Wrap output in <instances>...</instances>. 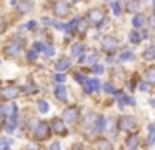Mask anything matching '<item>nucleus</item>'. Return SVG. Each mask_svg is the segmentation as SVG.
<instances>
[{"instance_id":"nucleus-1","label":"nucleus","mask_w":155,"mask_h":150,"mask_svg":"<svg viewBox=\"0 0 155 150\" xmlns=\"http://www.w3.org/2000/svg\"><path fill=\"white\" fill-rule=\"evenodd\" d=\"M20 52H22V43H18L17 40H12V42H8L7 45L4 47V55L8 57V58L17 57Z\"/></svg>"},{"instance_id":"nucleus-2","label":"nucleus","mask_w":155,"mask_h":150,"mask_svg":"<svg viewBox=\"0 0 155 150\" xmlns=\"http://www.w3.org/2000/svg\"><path fill=\"white\" fill-rule=\"evenodd\" d=\"M117 45H118V42H117V38H115V37L107 35V37H104V38H102V48L107 50V52H114V50L117 48Z\"/></svg>"},{"instance_id":"nucleus-3","label":"nucleus","mask_w":155,"mask_h":150,"mask_svg":"<svg viewBox=\"0 0 155 150\" xmlns=\"http://www.w3.org/2000/svg\"><path fill=\"white\" fill-rule=\"evenodd\" d=\"M48 135H50V132H48V125L44 122H40L37 125V128H35V137H37L38 140H45L48 138Z\"/></svg>"},{"instance_id":"nucleus-4","label":"nucleus","mask_w":155,"mask_h":150,"mask_svg":"<svg viewBox=\"0 0 155 150\" xmlns=\"http://www.w3.org/2000/svg\"><path fill=\"white\" fill-rule=\"evenodd\" d=\"M54 8H55V13H57L58 17H65L68 13V10H70V5H68L65 0H58Z\"/></svg>"},{"instance_id":"nucleus-5","label":"nucleus","mask_w":155,"mask_h":150,"mask_svg":"<svg viewBox=\"0 0 155 150\" xmlns=\"http://www.w3.org/2000/svg\"><path fill=\"white\" fill-rule=\"evenodd\" d=\"M102 18H104V12H102L100 8H94L88 12V20L94 23H97V27L102 25Z\"/></svg>"},{"instance_id":"nucleus-6","label":"nucleus","mask_w":155,"mask_h":150,"mask_svg":"<svg viewBox=\"0 0 155 150\" xmlns=\"http://www.w3.org/2000/svg\"><path fill=\"white\" fill-rule=\"evenodd\" d=\"M135 118L132 115H127V117H122V120H120V128L122 130H134V127H135Z\"/></svg>"},{"instance_id":"nucleus-7","label":"nucleus","mask_w":155,"mask_h":150,"mask_svg":"<svg viewBox=\"0 0 155 150\" xmlns=\"http://www.w3.org/2000/svg\"><path fill=\"white\" fill-rule=\"evenodd\" d=\"M77 108L75 107H68V108H65V112H64V120L65 122H68V123H74L75 120H77Z\"/></svg>"},{"instance_id":"nucleus-8","label":"nucleus","mask_w":155,"mask_h":150,"mask_svg":"<svg viewBox=\"0 0 155 150\" xmlns=\"http://www.w3.org/2000/svg\"><path fill=\"white\" fill-rule=\"evenodd\" d=\"M18 92H20V90H18L17 87H7V88L2 90V97H4L5 100H12L18 95Z\"/></svg>"},{"instance_id":"nucleus-9","label":"nucleus","mask_w":155,"mask_h":150,"mask_svg":"<svg viewBox=\"0 0 155 150\" xmlns=\"http://www.w3.org/2000/svg\"><path fill=\"white\" fill-rule=\"evenodd\" d=\"M55 97H57L60 102H67V88L64 85H58L55 88Z\"/></svg>"},{"instance_id":"nucleus-10","label":"nucleus","mask_w":155,"mask_h":150,"mask_svg":"<svg viewBox=\"0 0 155 150\" xmlns=\"http://www.w3.org/2000/svg\"><path fill=\"white\" fill-rule=\"evenodd\" d=\"M17 8L20 10L22 13H27L28 10L32 8V2H30V0H18V3H17Z\"/></svg>"},{"instance_id":"nucleus-11","label":"nucleus","mask_w":155,"mask_h":150,"mask_svg":"<svg viewBox=\"0 0 155 150\" xmlns=\"http://www.w3.org/2000/svg\"><path fill=\"white\" fill-rule=\"evenodd\" d=\"M145 20H147V18H145V15H142V13H140V15H135V17H134L132 23H134L135 28H140V27H143Z\"/></svg>"},{"instance_id":"nucleus-12","label":"nucleus","mask_w":155,"mask_h":150,"mask_svg":"<svg viewBox=\"0 0 155 150\" xmlns=\"http://www.w3.org/2000/svg\"><path fill=\"white\" fill-rule=\"evenodd\" d=\"M52 125H54V130H55V132L65 133V128H64V122H62L60 118H54V120H52Z\"/></svg>"},{"instance_id":"nucleus-13","label":"nucleus","mask_w":155,"mask_h":150,"mask_svg":"<svg viewBox=\"0 0 155 150\" xmlns=\"http://www.w3.org/2000/svg\"><path fill=\"white\" fill-rule=\"evenodd\" d=\"M125 7H127L128 12H137V10L140 8V2H138V0H128Z\"/></svg>"},{"instance_id":"nucleus-14","label":"nucleus","mask_w":155,"mask_h":150,"mask_svg":"<svg viewBox=\"0 0 155 150\" xmlns=\"http://www.w3.org/2000/svg\"><path fill=\"white\" fill-rule=\"evenodd\" d=\"M84 50H85V45H84V43H75V45H72V50H70V52H72V55H74V57H78L82 52H84Z\"/></svg>"},{"instance_id":"nucleus-15","label":"nucleus","mask_w":155,"mask_h":150,"mask_svg":"<svg viewBox=\"0 0 155 150\" xmlns=\"http://www.w3.org/2000/svg\"><path fill=\"white\" fill-rule=\"evenodd\" d=\"M68 67H70V60L68 58H60L55 63V68L57 70H65V68H68Z\"/></svg>"},{"instance_id":"nucleus-16","label":"nucleus","mask_w":155,"mask_h":150,"mask_svg":"<svg viewBox=\"0 0 155 150\" xmlns=\"http://www.w3.org/2000/svg\"><path fill=\"white\" fill-rule=\"evenodd\" d=\"M97 148L98 150H114V147H112V143L108 142V140H98Z\"/></svg>"},{"instance_id":"nucleus-17","label":"nucleus","mask_w":155,"mask_h":150,"mask_svg":"<svg viewBox=\"0 0 155 150\" xmlns=\"http://www.w3.org/2000/svg\"><path fill=\"white\" fill-rule=\"evenodd\" d=\"M148 138H147V143L148 145H153L155 143V125H148Z\"/></svg>"},{"instance_id":"nucleus-18","label":"nucleus","mask_w":155,"mask_h":150,"mask_svg":"<svg viewBox=\"0 0 155 150\" xmlns=\"http://www.w3.org/2000/svg\"><path fill=\"white\" fill-rule=\"evenodd\" d=\"M128 37H130V42L132 43H140V33L137 32V30H132L130 33H128Z\"/></svg>"},{"instance_id":"nucleus-19","label":"nucleus","mask_w":155,"mask_h":150,"mask_svg":"<svg viewBox=\"0 0 155 150\" xmlns=\"http://www.w3.org/2000/svg\"><path fill=\"white\" fill-rule=\"evenodd\" d=\"M95 128H97L98 132L105 128V118H104L102 115H98V117H97V120H95Z\"/></svg>"},{"instance_id":"nucleus-20","label":"nucleus","mask_w":155,"mask_h":150,"mask_svg":"<svg viewBox=\"0 0 155 150\" xmlns=\"http://www.w3.org/2000/svg\"><path fill=\"white\" fill-rule=\"evenodd\" d=\"M145 77H147V82L155 83V67L153 68H148L147 72H145Z\"/></svg>"},{"instance_id":"nucleus-21","label":"nucleus","mask_w":155,"mask_h":150,"mask_svg":"<svg viewBox=\"0 0 155 150\" xmlns=\"http://www.w3.org/2000/svg\"><path fill=\"white\" fill-rule=\"evenodd\" d=\"M38 108H40L42 113H47L48 110H50V105H48L47 100H40V102H38Z\"/></svg>"},{"instance_id":"nucleus-22","label":"nucleus","mask_w":155,"mask_h":150,"mask_svg":"<svg viewBox=\"0 0 155 150\" xmlns=\"http://www.w3.org/2000/svg\"><path fill=\"white\" fill-rule=\"evenodd\" d=\"M134 58V53L130 52V50H127V52H122V55H120V60L122 62H125V60H132Z\"/></svg>"},{"instance_id":"nucleus-23","label":"nucleus","mask_w":155,"mask_h":150,"mask_svg":"<svg viewBox=\"0 0 155 150\" xmlns=\"http://www.w3.org/2000/svg\"><path fill=\"white\" fill-rule=\"evenodd\" d=\"M143 57L145 58H155V47H150V48H147V52L143 53Z\"/></svg>"},{"instance_id":"nucleus-24","label":"nucleus","mask_w":155,"mask_h":150,"mask_svg":"<svg viewBox=\"0 0 155 150\" xmlns=\"http://www.w3.org/2000/svg\"><path fill=\"white\" fill-rule=\"evenodd\" d=\"M77 28H78V32H80V33H85V32H87V23H85L84 20H78Z\"/></svg>"},{"instance_id":"nucleus-25","label":"nucleus","mask_w":155,"mask_h":150,"mask_svg":"<svg viewBox=\"0 0 155 150\" xmlns=\"http://www.w3.org/2000/svg\"><path fill=\"white\" fill-rule=\"evenodd\" d=\"M44 53H45V55H47V57H52V55H54V47H50V45H45L44 47Z\"/></svg>"},{"instance_id":"nucleus-26","label":"nucleus","mask_w":155,"mask_h":150,"mask_svg":"<svg viewBox=\"0 0 155 150\" xmlns=\"http://www.w3.org/2000/svg\"><path fill=\"white\" fill-rule=\"evenodd\" d=\"M74 78L77 80V82H80L82 85H84V83L88 80V78H85V75H82V73H75V75H74Z\"/></svg>"},{"instance_id":"nucleus-27","label":"nucleus","mask_w":155,"mask_h":150,"mask_svg":"<svg viewBox=\"0 0 155 150\" xmlns=\"http://www.w3.org/2000/svg\"><path fill=\"white\" fill-rule=\"evenodd\" d=\"M10 140H7V138H0V150H5L8 145H10Z\"/></svg>"},{"instance_id":"nucleus-28","label":"nucleus","mask_w":155,"mask_h":150,"mask_svg":"<svg viewBox=\"0 0 155 150\" xmlns=\"http://www.w3.org/2000/svg\"><path fill=\"white\" fill-rule=\"evenodd\" d=\"M112 8H114V13H115V15H120V12H122V10H120V3H118V2H114V3H112Z\"/></svg>"},{"instance_id":"nucleus-29","label":"nucleus","mask_w":155,"mask_h":150,"mask_svg":"<svg viewBox=\"0 0 155 150\" xmlns=\"http://www.w3.org/2000/svg\"><path fill=\"white\" fill-rule=\"evenodd\" d=\"M92 82V87H94V92H98V88H100V82H98L97 78H90Z\"/></svg>"},{"instance_id":"nucleus-30","label":"nucleus","mask_w":155,"mask_h":150,"mask_svg":"<svg viewBox=\"0 0 155 150\" xmlns=\"http://www.w3.org/2000/svg\"><path fill=\"white\" fill-rule=\"evenodd\" d=\"M104 88H105V92H107V93H115V87L112 85V83H105Z\"/></svg>"},{"instance_id":"nucleus-31","label":"nucleus","mask_w":155,"mask_h":150,"mask_svg":"<svg viewBox=\"0 0 155 150\" xmlns=\"http://www.w3.org/2000/svg\"><path fill=\"white\" fill-rule=\"evenodd\" d=\"M92 68H94L95 73H104V67L98 65V63H94V67H92Z\"/></svg>"},{"instance_id":"nucleus-32","label":"nucleus","mask_w":155,"mask_h":150,"mask_svg":"<svg viewBox=\"0 0 155 150\" xmlns=\"http://www.w3.org/2000/svg\"><path fill=\"white\" fill-rule=\"evenodd\" d=\"M128 148H135V147H137V138H135V137H132L130 140H128Z\"/></svg>"},{"instance_id":"nucleus-33","label":"nucleus","mask_w":155,"mask_h":150,"mask_svg":"<svg viewBox=\"0 0 155 150\" xmlns=\"http://www.w3.org/2000/svg\"><path fill=\"white\" fill-rule=\"evenodd\" d=\"M27 58L28 60H35V58H37V50H30V52H28V55H27Z\"/></svg>"},{"instance_id":"nucleus-34","label":"nucleus","mask_w":155,"mask_h":150,"mask_svg":"<svg viewBox=\"0 0 155 150\" xmlns=\"http://www.w3.org/2000/svg\"><path fill=\"white\" fill-rule=\"evenodd\" d=\"M44 47H45V45H44V43H40V42H35V43H34V48L37 50V52H40V50L44 52Z\"/></svg>"},{"instance_id":"nucleus-35","label":"nucleus","mask_w":155,"mask_h":150,"mask_svg":"<svg viewBox=\"0 0 155 150\" xmlns=\"http://www.w3.org/2000/svg\"><path fill=\"white\" fill-rule=\"evenodd\" d=\"M55 82H65V75L64 73H57V75H55Z\"/></svg>"},{"instance_id":"nucleus-36","label":"nucleus","mask_w":155,"mask_h":150,"mask_svg":"<svg viewBox=\"0 0 155 150\" xmlns=\"http://www.w3.org/2000/svg\"><path fill=\"white\" fill-rule=\"evenodd\" d=\"M138 88H140V92H148V83L147 82L140 83V85H138Z\"/></svg>"},{"instance_id":"nucleus-37","label":"nucleus","mask_w":155,"mask_h":150,"mask_svg":"<svg viewBox=\"0 0 155 150\" xmlns=\"http://www.w3.org/2000/svg\"><path fill=\"white\" fill-rule=\"evenodd\" d=\"M58 148H60V143H54V145H52L48 150H58Z\"/></svg>"},{"instance_id":"nucleus-38","label":"nucleus","mask_w":155,"mask_h":150,"mask_svg":"<svg viewBox=\"0 0 155 150\" xmlns=\"http://www.w3.org/2000/svg\"><path fill=\"white\" fill-rule=\"evenodd\" d=\"M27 27H28V28L34 30V28H35V22H34V20H32V22H28V25H27Z\"/></svg>"},{"instance_id":"nucleus-39","label":"nucleus","mask_w":155,"mask_h":150,"mask_svg":"<svg viewBox=\"0 0 155 150\" xmlns=\"http://www.w3.org/2000/svg\"><path fill=\"white\" fill-rule=\"evenodd\" d=\"M74 2H78V0H74Z\"/></svg>"},{"instance_id":"nucleus-40","label":"nucleus","mask_w":155,"mask_h":150,"mask_svg":"<svg viewBox=\"0 0 155 150\" xmlns=\"http://www.w3.org/2000/svg\"><path fill=\"white\" fill-rule=\"evenodd\" d=\"M153 22H155V17H153Z\"/></svg>"}]
</instances>
